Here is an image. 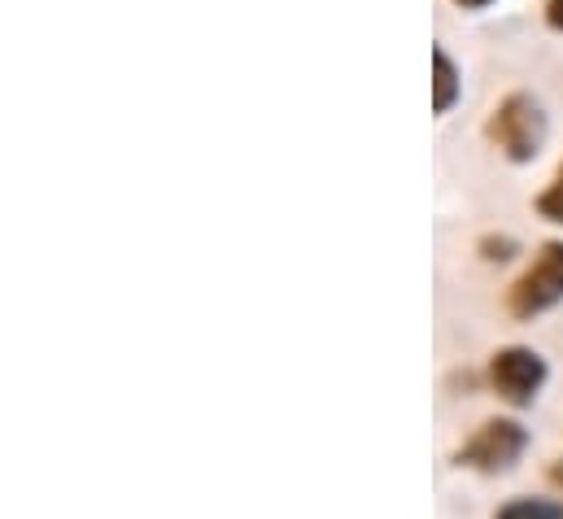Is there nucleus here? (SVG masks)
Here are the masks:
<instances>
[{
    "instance_id": "obj_1",
    "label": "nucleus",
    "mask_w": 563,
    "mask_h": 519,
    "mask_svg": "<svg viewBox=\"0 0 563 519\" xmlns=\"http://www.w3.org/2000/svg\"><path fill=\"white\" fill-rule=\"evenodd\" d=\"M485 131L511 162H533L542 153V140H547V119L529 92H511L507 101H498Z\"/></svg>"
},
{
    "instance_id": "obj_2",
    "label": "nucleus",
    "mask_w": 563,
    "mask_h": 519,
    "mask_svg": "<svg viewBox=\"0 0 563 519\" xmlns=\"http://www.w3.org/2000/svg\"><path fill=\"white\" fill-rule=\"evenodd\" d=\"M555 301H563V241H547L533 266L511 284L507 306L516 319H533V314L551 310Z\"/></svg>"
},
{
    "instance_id": "obj_3",
    "label": "nucleus",
    "mask_w": 563,
    "mask_h": 519,
    "mask_svg": "<svg viewBox=\"0 0 563 519\" xmlns=\"http://www.w3.org/2000/svg\"><path fill=\"white\" fill-rule=\"evenodd\" d=\"M525 441H529V437H525L520 423H511V419H489V423H481L476 437L459 450V463L481 467V472H503V467H511V463L520 459Z\"/></svg>"
},
{
    "instance_id": "obj_4",
    "label": "nucleus",
    "mask_w": 563,
    "mask_h": 519,
    "mask_svg": "<svg viewBox=\"0 0 563 519\" xmlns=\"http://www.w3.org/2000/svg\"><path fill=\"white\" fill-rule=\"evenodd\" d=\"M489 380H494L498 397L525 406V401H533L538 389H542V380H547V363H542L533 350L511 345V350H498V354H494V363H489Z\"/></svg>"
},
{
    "instance_id": "obj_5",
    "label": "nucleus",
    "mask_w": 563,
    "mask_h": 519,
    "mask_svg": "<svg viewBox=\"0 0 563 519\" xmlns=\"http://www.w3.org/2000/svg\"><path fill=\"white\" fill-rule=\"evenodd\" d=\"M454 101H459V70L445 57V48H432V106H437V114H445Z\"/></svg>"
},
{
    "instance_id": "obj_6",
    "label": "nucleus",
    "mask_w": 563,
    "mask_h": 519,
    "mask_svg": "<svg viewBox=\"0 0 563 519\" xmlns=\"http://www.w3.org/2000/svg\"><path fill=\"white\" fill-rule=\"evenodd\" d=\"M498 519H563V507L555 503H542V498H520L511 507H503Z\"/></svg>"
},
{
    "instance_id": "obj_7",
    "label": "nucleus",
    "mask_w": 563,
    "mask_h": 519,
    "mask_svg": "<svg viewBox=\"0 0 563 519\" xmlns=\"http://www.w3.org/2000/svg\"><path fill=\"white\" fill-rule=\"evenodd\" d=\"M538 214H542V219H551V223H563V166L555 170L551 188L538 197Z\"/></svg>"
},
{
    "instance_id": "obj_8",
    "label": "nucleus",
    "mask_w": 563,
    "mask_h": 519,
    "mask_svg": "<svg viewBox=\"0 0 563 519\" xmlns=\"http://www.w3.org/2000/svg\"><path fill=\"white\" fill-rule=\"evenodd\" d=\"M481 250H485V258H511V250H516V245H511V241H507V236H498V241H494V236H489V241H481Z\"/></svg>"
},
{
    "instance_id": "obj_9",
    "label": "nucleus",
    "mask_w": 563,
    "mask_h": 519,
    "mask_svg": "<svg viewBox=\"0 0 563 519\" xmlns=\"http://www.w3.org/2000/svg\"><path fill=\"white\" fill-rule=\"evenodd\" d=\"M547 26L563 31V0H547Z\"/></svg>"
},
{
    "instance_id": "obj_10",
    "label": "nucleus",
    "mask_w": 563,
    "mask_h": 519,
    "mask_svg": "<svg viewBox=\"0 0 563 519\" xmlns=\"http://www.w3.org/2000/svg\"><path fill=\"white\" fill-rule=\"evenodd\" d=\"M459 4H463V9H485L489 0H459Z\"/></svg>"
}]
</instances>
